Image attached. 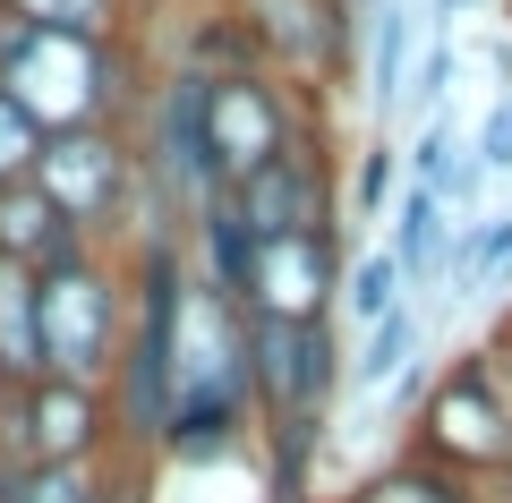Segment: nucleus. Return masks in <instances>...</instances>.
I'll return each mask as SVG.
<instances>
[{"instance_id":"f257e3e1","label":"nucleus","mask_w":512,"mask_h":503,"mask_svg":"<svg viewBox=\"0 0 512 503\" xmlns=\"http://www.w3.org/2000/svg\"><path fill=\"white\" fill-rule=\"evenodd\" d=\"M111 359H120V282L86 248L52 256L35 273V376L94 384Z\"/></svg>"},{"instance_id":"f03ea898","label":"nucleus","mask_w":512,"mask_h":503,"mask_svg":"<svg viewBox=\"0 0 512 503\" xmlns=\"http://www.w3.org/2000/svg\"><path fill=\"white\" fill-rule=\"evenodd\" d=\"M0 94L43 128H94L111 103V52L103 43H77V35H43V26L0 18Z\"/></svg>"},{"instance_id":"7ed1b4c3","label":"nucleus","mask_w":512,"mask_h":503,"mask_svg":"<svg viewBox=\"0 0 512 503\" xmlns=\"http://www.w3.org/2000/svg\"><path fill=\"white\" fill-rule=\"evenodd\" d=\"M180 324H188V273L180 256H171V239H154L146 256V307H137V324L120 333V427L146 435V444H163L171 427V393H180Z\"/></svg>"},{"instance_id":"20e7f679","label":"nucleus","mask_w":512,"mask_h":503,"mask_svg":"<svg viewBox=\"0 0 512 503\" xmlns=\"http://www.w3.org/2000/svg\"><path fill=\"white\" fill-rule=\"evenodd\" d=\"M239 350H248V393L265 401L274 427H325V401H333V384H342V359H333L325 324L256 316L248 333H239Z\"/></svg>"},{"instance_id":"39448f33","label":"nucleus","mask_w":512,"mask_h":503,"mask_svg":"<svg viewBox=\"0 0 512 503\" xmlns=\"http://www.w3.org/2000/svg\"><path fill=\"white\" fill-rule=\"evenodd\" d=\"M333 290H342L333 231H282V239H256L239 299H248L256 316H274V324H325Z\"/></svg>"},{"instance_id":"423d86ee","label":"nucleus","mask_w":512,"mask_h":503,"mask_svg":"<svg viewBox=\"0 0 512 503\" xmlns=\"http://www.w3.org/2000/svg\"><path fill=\"white\" fill-rule=\"evenodd\" d=\"M26 180L52 197V214L69 222V231H94V222H111L120 197H128V154L103 128H60V137L35 145V171H26Z\"/></svg>"},{"instance_id":"0eeeda50","label":"nucleus","mask_w":512,"mask_h":503,"mask_svg":"<svg viewBox=\"0 0 512 503\" xmlns=\"http://www.w3.org/2000/svg\"><path fill=\"white\" fill-rule=\"evenodd\" d=\"M282 145H291V128H282L274 86H256V77H205V162H214V188H239Z\"/></svg>"},{"instance_id":"6e6552de","label":"nucleus","mask_w":512,"mask_h":503,"mask_svg":"<svg viewBox=\"0 0 512 503\" xmlns=\"http://www.w3.org/2000/svg\"><path fill=\"white\" fill-rule=\"evenodd\" d=\"M18 444L26 461H60V469H86V452L103 444V401L94 384H52V376H26L18 384Z\"/></svg>"},{"instance_id":"1a4fd4ad","label":"nucleus","mask_w":512,"mask_h":503,"mask_svg":"<svg viewBox=\"0 0 512 503\" xmlns=\"http://www.w3.org/2000/svg\"><path fill=\"white\" fill-rule=\"evenodd\" d=\"M239 222H248L256 239H282V231H325V171H316L308 145H282L265 171H248V180L231 188Z\"/></svg>"},{"instance_id":"9d476101","label":"nucleus","mask_w":512,"mask_h":503,"mask_svg":"<svg viewBox=\"0 0 512 503\" xmlns=\"http://www.w3.org/2000/svg\"><path fill=\"white\" fill-rule=\"evenodd\" d=\"M171 197L205 205L214 197V162H205V77H171L163 94V154H154Z\"/></svg>"},{"instance_id":"9b49d317","label":"nucleus","mask_w":512,"mask_h":503,"mask_svg":"<svg viewBox=\"0 0 512 503\" xmlns=\"http://www.w3.org/2000/svg\"><path fill=\"white\" fill-rule=\"evenodd\" d=\"M69 248H77V231L52 214V197H43L35 180H9V188H0V256H9V265L43 273L52 256H69Z\"/></svg>"},{"instance_id":"f8f14e48","label":"nucleus","mask_w":512,"mask_h":503,"mask_svg":"<svg viewBox=\"0 0 512 503\" xmlns=\"http://www.w3.org/2000/svg\"><path fill=\"white\" fill-rule=\"evenodd\" d=\"M444 248H453V222H444V197L410 180V188H402V205H393V265H402V290H427V282H436Z\"/></svg>"},{"instance_id":"ddd939ff","label":"nucleus","mask_w":512,"mask_h":503,"mask_svg":"<svg viewBox=\"0 0 512 503\" xmlns=\"http://www.w3.org/2000/svg\"><path fill=\"white\" fill-rule=\"evenodd\" d=\"M436 435L461 452V461H495V452H512V418L495 410V393L478 376H461L453 393H436Z\"/></svg>"},{"instance_id":"4468645a","label":"nucleus","mask_w":512,"mask_h":503,"mask_svg":"<svg viewBox=\"0 0 512 503\" xmlns=\"http://www.w3.org/2000/svg\"><path fill=\"white\" fill-rule=\"evenodd\" d=\"M0 376L26 384L35 376V273L0 256Z\"/></svg>"},{"instance_id":"2eb2a0df","label":"nucleus","mask_w":512,"mask_h":503,"mask_svg":"<svg viewBox=\"0 0 512 503\" xmlns=\"http://www.w3.org/2000/svg\"><path fill=\"white\" fill-rule=\"evenodd\" d=\"M410 350H419V307L402 299L384 324H367V350L350 359V384H367V393H376V384H393V376L410 367Z\"/></svg>"},{"instance_id":"dca6fc26","label":"nucleus","mask_w":512,"mask_h":503,"mask_svg":"<svg viewBox=\"0 0 512 503\" xmlns=\"http://www.w3.org/2000/svg\"><path fill=\"white\" fill-rule=\"evenodd\" d=\"M197 222H205V256H214L222 290H231V299H239V282H248V256H256V231H248V222H239L231 188H214V197L197 205Z\"/></svg>"},{"instance_id":"f3484780","label":"nucleus","mask_w":512,"mask_h":503,"mask_svg":"<svg viewBox=\"0 0 512 503\" xmlns=\"http://www.w3.org/2000/svg\"><path fill=\"white\" fill-rule=\"evenodd\" d=\"M495 282H512V214L470 222V239L453 256V290H495Z\"/></svg>"},{"instance_id":"a211bd4d","label":"nucleus","mask_w":512,"mask_h":503,"mask_svg":"<svg viewBox=\"0 0 512 503\" xmlns=\"http://www.w3.org/2000/svg\"><path fill=\"white\" fill-rule=\"evenodd\" d=\"M0 503H103L86 469H60V461H18L0 469Z\"/></svg>"},{"instance_id":"6ab92c4d","label":"nucleus","mask_w":512,"mask_h":503,"mask_svg":"<svg viewBox=\"0 0 512 503\" xmlns=\"http://www.w3.org/2000/svg\"><path fill=\"white\" fill-rule=\"evenodd\" d=\"M342 299H350V324H384L393 316V307H402V265H393V248H367L359 265H350Z\"/></svg>"},{"instance_id":"aec40b11","label":"nucleus","mask_w":512,"mask_h":503,"mask_svg":"<svg viewBox=\"0 0 512 503\" xmlns=\"http://www.w3.org/2000/svg\"><path fill=\"white\" fill-rule=\"evenodd\" d=\"M0 18H18V26H43V35L103 43V26H111V0H0Z\"/></svg>"},{"instance_id":"412c9836","label":"nucleus","mask_w":512,"mask_h":503,"mask_svg":"<svg viewBox=\"0 0 512 503\" xmlns=\"http://www.w3.org/2000/svg\"><path fill=\"white\" fill-rule=\"evenodd\" d=\"M402 52H410V9L384 0L376 9V103H402Z\"/></svg>"},{"instance_id":"4be33fe9","label":"nucleus","mask_w":512,"mask_h":503,"mask_svg":"<svg viewBox=\"0 0 512 503\" xmlns=\"http://www.w3.org/2000/svg\"><path fill=\"white\" fill-rule=\"evenodd\" d=\"M470 171H512V94H495L470 128Z\"/></svg>"},{"instance_id":"5701e85b","label":"nucleus","mask_w":512,"mask_h":503,"mask_svg":"<svg viewBox=\"0 0 512 503\" xmlns=\"http://www.w3.org/2000/svg\"><path fill=\"white\" fill-rule=\"evenodd\" d=\"M359 503H470V495H461L453 478H436V469H393V478H376Z\"/></svg>"},{"instance_id":"b1692460","label":"nucleus","mask_w":512,"mask_h":503,"mask_svg":"<svg viewBox=\"0 0 512 503\" xmlns=\"http://www.w3.org/2000/svg\"><path fill=\"white\" fill-rule=\"evenodd\" d=\"M35 145H43V128L26 120V111L9 103V94H0V188H9V180H26V171H35Z\"/></svg>"},{"instance_id":"393cba45","label":"nucleus","mask_w":512,"mask_h":503,"mask_svg":"<svg viewBox=\"0 0 512 503\" xmlns=\"http://www.w3.org/2000/svg\"><path fill=\"white\" fill-rule=\"evenodd\" d=\"M444 77H453V52L436 43V52H427V69H419V103H444Z\"/></svg>"},{"instance_id":"a878e982","label":"nucleus","mask_w":512,"mask_h":503,"mask_svg":"<svg viewBox=\"0 0 512 503\" xmlns=\"http://www.w3.org/2000/svg\"><path fill=\"white\" fill-rule=\"evenodd\" d=\"M436 9H444V18H453V9H470V0H436Z\"/></svg>"},{"instance_id":"bb28decb","label":"nucleus","mask_w":512,"mask_h":503,"mask_svg":"<svg viewBox=\"0 0 512 503\" xmlns=\"http://www.w3.org/2000/svg\"><path fill=\"white\" fill-rule=\"evenodd\" d=\"M495 495H504V503H512V486H495Z\"/></svg>"}]
</instances>
